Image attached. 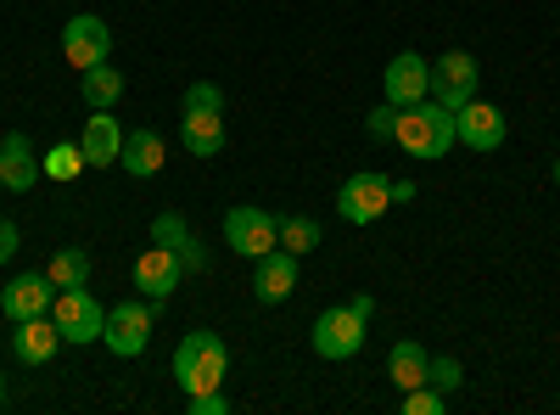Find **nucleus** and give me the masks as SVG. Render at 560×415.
I'll list each match as a JSON object with an SVG mask.
<instances>
[{
	"label": "nucleus",
	"mask_w": 560,
	"mask_h": 415,
	"mask_svg": "<svg viewBox=\"0 0 560 415\" xmlns=\"http://www.w3.org/2000/svg\"><path fill=\"white\" fill-rule=\"evenodd\" d=\"M230 371V348L219 332H185L179 348H174V382L185 388V399L191 393H213Z\"/></svg>",
	"instance_id": "nucleus-1"
},
{
	"label": "nucleus",
	"mask_w": 560,
	"mask_h": 415,
	"mask_svg": "<svg viewBox=\"0 0 560 415\" xmlns=\"http://www.w3.org/2000/svg\"><path fill=\"white\" fill-rule=\"evenodd\" d=\"M393 141H398L409 158L432 163V158H443V152L459 141V124H454V113L438 107V102H415V107L398 113V135H393Z\"/></svg>",
	"instance_id": "nucleus-2"
},
{
	"label": "nucleus",
	"mask_w": 560,
	"mask_h": 415,
	"mask_svg": "<svg viewBox=\"0 0 560 415\" xmlns=\"http://www.w3.org/2000/svg\"><path fill=\"white\" fill-rule=\"evenodd\" d=\"M364 332H370V320L364 314H353L348 303H337V309H325L319 320H314V354L319 359H353L359 348H364Z\"/></svg>",
	"instance_id": "nucleus-3"
},
{
	"label": "nucleus",
	"mask_w": 560,
	"mask_h": 415,
	"mask_svg": "<svg viewBox=\"0 0 560 415\" xmlns=\"http://www.w3.org/2000/svg\"><path fill=\"white\" fill-rule=\"evenodd\" d=\"M387 208H393V180H387L382 169L353 174L348 186L337 192V214H342L348 224H370V219H382Z\"/></svg>",
	"instance_id": "nucleus-4"
},
{
	"label": "nucleus",
	"mask_w": 560,
	"mask_h": 415,
	"mask_svg": "<svg viewBox=\"0 0 560 415\" xmlns=\"http://www.w3.org/2000/svg\"><path fill=\"white\" fill-rule=\"evenodd\" d=\"M51 320H57V332L62 343H96L102 326H107V309L90 298L84 287H62L57 303H51Z\"/></svg>",
	"instance_id": "nucleus-5"
},
{
	"label": "nucleus",
	"mask_w": 560,
	"mask_h": 415,
	"mask_svg": "<svg viewBox=\"0 0 560 415\" xmlns=\"http://www.w3.org/2000/svg\"><path fill=\"white\" fill-rule=\"evenodd\" d=\"M224 242L236 247L242 258H264L269 247H280V219L264 214V208H230L224 214Z\"/></svg>",
	"instance_id": "nucleus-6"
},
{
	"label": "nucleus",
	"mask_w": 560,
	"mask_h": 415,
	"mask_svg": "<svg viewBox=\"0 0 560 415\" xmlns=\"http://www.w3.org/2000/svg\"><path fill=\"white\" fill-rule=\"evenodd\" d=\"M62 57H68L79 73L96 68V62H107V57H113V28H107L96 12L68 18V28H62Z\"/></svg>",
	"instance_id": "nucleus-7"
},
{
	"label": "nucleus",
	"mask_w": 560,
	"mask_h": 415,
	"mask_svg": "<svg viewBox=\"0 0 560 415\" xmlns=\"http://www.w3.org/2000/svg\"><path fill=\"white\" fill-rule=\"evenodd\" d=\"M471 96H477V57H471V51L438 57V62H432V102L448 107V113H459Z\"/></svg>",
	"instance_id": "nucleus-8"
},
{
	"label": "nucleus",
	"mask_w": 560,
	"mask_h": 415,
	"mask_svg": "<svg viewBox=\"0 0 560 415\" xmlns=\"http://www.w3.org/2000/svg\"><path fill=\"white\" fill-rule=\"evenodd\" d=\"M102 343H107L118 359L147 354V343H152V309H147V303H118V309H107Z\"/></svg>",
	"instance_id": "nucleus-9"
},
{
	"label": "nucleus",
	"mask_w": 560,
	"mask_h": 415,
	"mask_svg": "<svg viewBox=\"0 0 560 415\" xmlns=\"http://www.w3.org/2000/svg\"><path fill=\"white\" fill-rule=\"evenodd\" d=\"M382 90H387V102H393V107H415V102H427V96H432V62L420 57V51H398V57L387 62Z\"/></svg>",
	"instance_id": "nucleus-10"
},
{
	"label": "nucleus",
	"mask_w": 560,
	"mask_h": 415,
	"mask_svg": "<svg viewBox=\"0 0 560 415\" xmlns=\"http://www.w3.org/2000/svg\"><path fill=\"white\" fill-rule=\"evenodd\" d=\"M57 303V281L45 269H28V275H12V287L0 292V309L7 320H34V314H51Z\"/></svg>",
	"instance_id": "nucleus-11"
},
{
	"label": "nucleus",
	"mask_w": 560,
	"mask_h": 415,
	"mask_svg": "<svg viewBox=\"0 0 560 415\" xmlns=\"http://www.w3.org/2000/svg\"><path fill=\"white\" fill-rule=\"evenodd\" d=\"M179 281H185V264H179V258H174V253H168L163 242H152L147 253L135 258V287L147 292L152 303L174 298V287H179Z\"/></svg>",
	"instance_id": "nucleus-12"
},
{
	"label": "nucleus",
	"mask_w": 560,
	"mask_h": 415,
	"mask_svg": "<svg viewBox=\"0 0 560 415\" xmlns=\"http://www.w3.org/2000/svg\"><path fill=\"white\" fill-rule=\"evenodd\" d=\"M39 158H34V141L23 129H12V135H0V186L7 192H34L39 186Z\"/></svg>",
	"instance_id": "nucleus-13"
},
{
	"label": "nucleus",
	"mask_w": 560,
	"mask_h": 415,
	"mask_svg": "<svg viewBox=\"0 0 560 415\" xmlns=\"http://www.w3.org/2000/svg\"><path fill=\"white\" fill-rule=\"evenodd\" d=\"M454 124H459V141L471 152H499L504 147V107H488V102L471 96L454 113Z\"/></svg>",
	"instance_id": "nucleus-14"
},
{
	"label": "nucleus",
	"mask_w": 560,
	"mask_h": 415,
	"mask_svg": "<svg viewBox=\"0 0 560 415\" xmlns=\"http://www.w3.org/2000/svg\"><path fill=\"white\" fill-rule=\"evenodd\" d=\"M292 292H298V253L269 247L258 258V275H253V298L258 303H287Z\"/></svg>",
	"instance_id": "nucleus-15"
},
{
	"label": "nucleus",
	"mask_w": 560,
	"mask_h": 415,
	"mask_svg": "<svg viewBox=\"0 0 560 415\" xmlns=\"http://www.w3.org/2000/svg\"><path fill=\"white\" fill-rule=\"evenodd\" d=\"M152 242H163L185 269H208V247L197 242V230L185 224L179 214H158V219H152Z\"/></svg>",
	"instance_id": "nucleus-16"
},
{
	"label": "nucleus",
	"mask_w": 560,
	"mask_h": 415,
	"mask_svg": "<svg viewBox=\"0 0 560 415\" xmlns=\"http://www.w3.org/2000/svg\"><path fill=\"white\" fill-rule=\"evenodd\" d=\"M79 152H84L90 169L118 163V152H124V129H118V118H113V113H90V124H84V135H79Z\"/></svg>",
	"instance_id": "nucleus-17"
},
{
	"label": "nucleus",
	"mask_w": 560,
	"mask_h": 415,
	"mask_svg": "<svg viewBox=\"0 0 560 415\" xmlns=\"http://www.w3.org/2000/svg\"><path fill=\"white\" fill-rule=\"evenodd\" d=\"M57 343H62V332H57V320H51V314L18 320V332H12V354H18L23 365H45V359L57 354Z\"/></svg>",
	"instance_id": "nucleus-18"
},
{
	"label": "nucleus",
	"mask_w": 560,
	"mask_h": 415,
	"mask_svg": "<svg viewBox=\"0 0 560 415\" xmlns=\"http://www.w3.org/2000/svg\"><path fill=\"white\" fill-rule=\"evenodd\" d=\"M163 158H168V147H163V135H158V129H135V135H124V152H118V163H124L135 180L158 174V169H163Z\"/></svg>",
	"instance_id": "nucleus-19"
},
{
	"label": "nucleus",
	"mask_w": 560,
	"mask_h": 415,
	"mask_svg": "<svg viewBox=\"0 0 560 415\" xmlns=\"http://www.w3.org/2000/svg\"><path fill=\"white\" fill-rule=\"evenodd\" d=\"M179 135H185V152L191 158H219L224 152V113H185Z\"/></svg>",
	"instance_id": "nucleus-20"
},
{
	"label": "nucleus",
	"mask_w": 560,
	"mask_h": 415,
	"mask_svg": "<svg viewBox=\"0 0 560 415\" xmlns=\"http://www.w3.org/2000/svg\"><path fill=\"white\" fill-rule=\"evenodd\" d=\"M427 371H432V354L427 348H420V343H393V354H387V377L409 393V388H420V382H427Z\"/></svg>",
	"instance_id": "nucleus-21"
},
{
	"label": "nucleus",
	"mask_w": 560,
	"mask_h": 415,
	"mask_svg": "<svg viewBox=\"0 0 560 415\" xmlns=\"http://www.w3.org/2000/svg\"><path fill=\"white\" fill-rule=\"evenodd\" d=\"M79 90H84V102L96 107V113H107V107H118V96H124V73H118L113 62H96V68L79 73Z\"/></svg>",
	"instance_id": "nucleus-22"
},
{
	"label": "nucleus",
	"mask_w": 560,
	"mask_h": 415,
	"mask_svg": "<svg viewBox=\"0 0 560 415\" xmlns=\"http://www.w3.org/2000/svg\"><path fill=\"white\" fill-rule=\"evenodd\" d=\"M45 275H51L57 287H84L90 281V253L84 247H62V253H51V269Z\"/></svg>",
	"instance_id": "nucleus-23"
},
{
	"label": "nucleus",
	"mask_w": 560,
	"mask_h": 415,
	"mask_svg": "<svg viewBox=\"0 0 560 415\" xmlns=\"http://www.w3.org/2000/svg\"><path fill=\"white\" fill-rule=\"evenodd\" d=\"M39 169H45V174H51V180H79V174H84L90 163H84V152H79V141H57L51 152H45V158H39Z\"/></svg>",
	"instance_id": "nucleus-24"
},
{
	"label": "nucleus",
	"mask_w": 560,
	"mask_h": 415,
	"mask_svg": "<svg viewBox=\"0 0 560 415\" xmlns=\"http://www.w3.org/2000/svg\"><path fill=\"white\" fill-rule=\"evenodd\" d=\"M280 247H287V253H314L319 247V224L308 219V214H292V219H280Z\"/></svg>",
	"instance_id": "nucleus-25"
},
{
	"label": "nucleus",
	"mask_w": 560,
	"mask_h": 415,
	"mask_svg": "<svg viewBox=\"0 0 560 415\" xmlns=\"http://www.w3.org/2000/svg\"><path fill=\"white\" fill-rule=\"evenodd\" d=\"M448 410V393H438L432 382H420L404 393V415H443Z\"/></svg>",
	"instance_id": "nucleus-26"
},
{
	"label": "nucleus",
	"mask_w": 560,
	"mask_h": 415,
	"mask_svg": "<svg viewBox=\"0 0 560 415\" xmlns=\"http://www.w3.org/2000/svg\"><path fill=\"white\" fill-rule=\"evenodd\" d=\"M185 113H224V90L219 84H191V90H185V102H179Z\"/></svg>",
	"instance_id": "nucleus-27"
},
{
	"label": "nucleus",
	"mask_w": 560,
	"mask_h": 415,
	"mask_svg": "<svg viewBox=\"0 0 560 415\" xmlns=\"http://www.w3.org/2000/svg\"><path fill=\"white\" fill-rule=\"evenodd\" d=\"M427 382H432L438 393H459V382H465V371H459V359H432V371H427Z\"/></svg>",
	"instance_id": "nucleus-28"
},
{
	"label": "nucleus",
	"mask_w": 560,
	"mask_h": 415,
	"mask_svg": "<svg viewBox=\"0 0 560 415\" xmlns=\"http://www.w3.org/2000/svg\"><path fill=\"white\" fill-rule=\"evenodd\" d=\"M398 113H404V107H393V102H387V107H370L364 129L376 135V141H393V135H398Z\"/></svg>",
	"instance_id": "nucleus-29"
},
{
	"label": "nucleus",
	"mask_w": 560,
	"mask_h": 415,
	"mask_svg": "<svg viewBox=\"0 0 560 415\" xmlns=\"http://www.w3.org/2000/svg\"><path fill=\"white\" fill-rule=\"evenodd\" d=\"M191 415H230V399L213 388V393H191Z\"/></svg>",
	"instance_id": "nucleus-30"
},
{
	"label": "nucleus",
	"mask_w": 560,
	"mask_h": 415,
	"mask_svg": "<svg viewBox=\"0 0 560 415\" xmlns=\"http://www.w3.org/2000/svg\"><path fill=\"white\" fill-rule=\"evenodd\" d=\"M18 247H23V242H18V224H12V219H0V264H12Z\"/></svg>",
	"instance_id": "nucleus-31"
},
{
	"label": "nucleus",
	"mask_w": 560,
	"mask_h": 415,
	"mask_svg": "<svg viewBox=\"0 0 560 415\" xmlns=\"http://www.w3.org/2000/svg\"><path fill=\"white\" fill-rule=\"evenodd\" d=\"M415 197H420V192L409 186V180H393V203H415Z\"/></svg>",
	"instance_id": "nucleus-32"
},
{
	"label": "nucleus",
	"mask_w": 560,
	"mask_h": 415,
	"mask_svg": "<svg viewBox=\"0 0 560 415\" xmlns=\"http://www.w3.org/2000/svg\"><path fill=\"white\" fill-rule=\"evenodd\" d=\"M348 309H353V314H364V320H370V314H376V298H370V292H359V298H353V303H348Z\"/></svg>",
	"instance_id": "nucleus-33"
},
{
	"label": "nucleus",
	"mask_w": 560,
	"mask_h": 415,
	"mask_svg": "<svg viewBox=\"0 0 560 415\" xmlns=\"http://www.w3.org/2000/svg\"><path fill=\"white\" fill-rule=\"evenodd\" d=\"M0 404H7V377H0Z\"/></svg>",
	"instance_id": "nucleus-34"
},
{
	"label": "nucleus",
	"mask_w": 560,
	"mask_h": 415,
	"mask_svg": "<svg viewBox=\"0 0 560 415\" xmlns=\"http://www.w3.org/2000/svg\"><path fill=\"white\" fill-rule=\"evenodd\" d=\"M555 186H560V158H555Z\"/></svg>",
	"instance_id": "nucleus-35"
},
{
	"label": "nucleus",
	"mask_w": 560,
	"mask_h": 415,
	"mask_svg": "<svg viewBox=\"0 0 560 415\" xmlns=\"http://www.w3.org/2000/svg\"><path fill=\"white\" fill-rule=\"evenodd\" d=\"M0 192H7V186H0Z\"/></svg>",
	"instance_id": "nucleus-36"
}]
</instances>
